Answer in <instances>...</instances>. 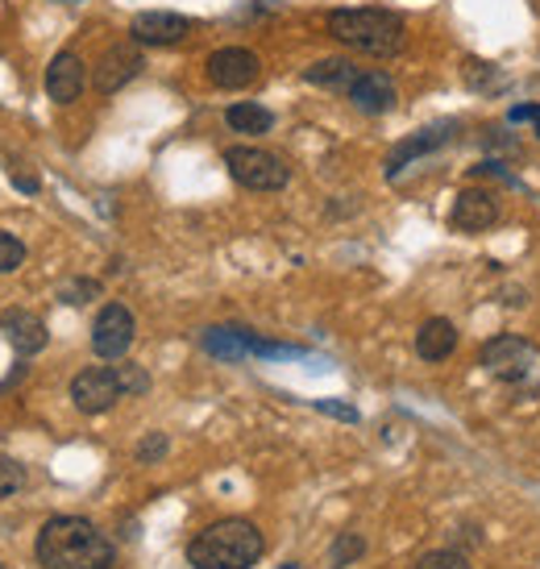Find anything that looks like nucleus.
Wrapping results in <instances>:
<instances>
[{
	"label": "nucleus",
	"instance_id": "nucleus-1",
	"mask_svg": "<svg viewBox=\"0 0 540 569\" xmlns=\"http://www.w3.org/2000/svg\"><path fill=\"white\" fill-rule=\"evenodd\" d=\"M33 557L42 569H112L117 545L83 516H50L38 528Z\"/></svg>",
	"mask_w": 540,
	"mask_h": 569
},
{
	"label": "nucleus",
	"instance_id": "nucleus-2",
	"mask_svg": "<svg viewBox=\"0 0 540 569\" xmlns=\"http://www.w3.org/2000/svg\"><path fill=\"white\" fill-rule=\"evenodd\" d=\"M262 553H267V537L258 532V523L241 516L208 523L204 532L188 540L191 569H254Z\"/></svg>",
	"mask_w": 540,
	"mask_h": 569
},
{
	"label": "nucleus",
	"instance_id": "nucleus-3",
	"mask_svg": "<svg viewBox=\"0 0 540 569\" xmlns=\"http://www.w3.org/2000/svg\"><path fill=\"white\" fill-rule=\"evenodd\" d=\"M324 30L346 50L374 59H396L408 47V26L391 9H333L324 17Z\"/></svg>",
	"mask_w": 540,
	"mask_h": 569
},
{
	"label": "nucleus",
	"instance_id": "nucleus-4",
	"mask_svg": "<svg viewBox=\"0 0 540 569\" xmlns=\"http://www.w3.org/2000/svg\"><path fill=\"white\" fill-rule=\"evenodd\" d=\"M224 167L246 191H283L291 183V167L279 154L262 150V146H229Z\"/></svg>",
	"mask_w": 540,
	"mask_h": 569
},
{
	"label": "nucleus",
	"instance_id": "nucleus-5",
	"mask_svg": "<svg viewBox=\"0 0 540 569\" xmlns=\"http://www.w3.org/2000/svg\"><path fill=\"white\" fill-rule=\"evenodd\" d=\"M478 362H482V370H487L491 379L520 382V379H528V370L537 362V346H532L528 337H520V332H499V337H491V341L482 346Z\"/></svg>",
	"mask_w": 540,
	"mask_h": 569
},
{
	"label": "nucleus",
	"instance_id": "nucleus-6",
	"mask_svg": "<svg viewBox=\"0 0 540 569\" xmlns=\"http://www.w3.org/2000/svg\"><path fill=\"white\" fill-rule=\"evenodd\" d=\"M126 399V387L117 379V366H88L71 379V403L83 416H104Z\"/></svg>",
	"mask_w": 540,
	"mask_h": 569
},
{
	"label": "nucleus",
	"instance_id": "nucleus-7",
	"mask_svg": "<svg viewBox=\"0 0 540 569\" xmlns=\"http://www.w3.org/2000/svg\"><path fill=\"white\" fill-rule=\"evenodd\" d=\"M133 337H138V320L129 312L126 303H104L92 320V349L96 358H104V362H121L133 346Z\"/></svg>",
	"mask_w": 540,
	"mask_h": 569
},
{
	"label": "nucleus",
	"instance_id": "nucleus-8",
	"mask_svg": "<svg viewBox=\"0 0 540 569\" xmlns=\"http://www.w3.org/2000/svg\"><path fill=\"white\" fill-rule=\"evenodd\" d=\"M204 71H208V83H212V88H221V92H241V88H250V83L262 76V59L246 47H221L208 54Z\"/></svg>",
	"mask_w": 540,
	"mask_h": 569
},
{
	"label": "nucleus",
	"instance_id": "nucleus-9",
	"mask_svg": "<svg viewBox=\"0 0 540 569\" xmlns=\"http://www.w3.org/2000/svg\"><path fill=\"white\" fill-rule=\"evenodd\" d=\"M499 221H503V204H499V196L487 188L458 191V200L449 208V229H458V233H487V229Z\"/></svg>",
	"mask_w": 540,
	"mask_h": 569
},
{
	"label": "nucleus",
	"instance_id": "nucleus-10",
	"mask_svg": "<svg viewBox=\"0 0 540 569\" xmlns=\"http://www.w3.org/2000/svg\"><path fill=\"white\" fill-rule=\"evenodd\" d=\"M191 30H196V21L183 13H171V9H146L129 21V38L138 47H179Z\"/></svg>",
	"mask_w": 540,
	"mask_h": 569
},
{
	"label": "nucleus",
	"instance_id": "nucleus-11",
	"mask_svg": "<svg viewBox=\"0 0 540 569\" xmlns=\"http://www.w3.org/2000/svg\"><path fill=\"white\" fill-rule=\"evenodd\" d=\"M146 67V54L138 42H121V47H112L100 54V63L92 67V83L100 96H112L121 92L126 83H133L138 76H142Z\"/></svg>",
	"mask_w": 540,
	"mask_h": 569
},
{
	"label": "nucleus",
	"instance_id": "nucleus-12",
	"mask_svg": "<svg viewBox=\"0 0 540 569\" xmlns=\"http://www.w3.org/2000/svg\"><path fill=\"white\" fill-rule=\"evenodd\" d=\"M458 121H437V126L420 129V133H412V138H403V142L387 154V167H382V174L387 179H399L403 174V167H412L416 159H424V154H432V150H441V146H449L453 138H458Z\"/></svg>",
	"mask_w": 540,
	"mask_h": 569
},
{
	"label": "nucleus",
	"instance_id": "nucleus-13",
	"mask_svg": "<svg viewBox=\"0 0 540 569\" xmlns=\"http://www.w3.org/2000/svg\"><path fill=\"white\" fill-rule=\"evenodd\" d=\"M350 104L366 117H382V112L396 109V80L387 76V71H358V80L350 83Z\"/></svg>",
	"mask_w": 540,
	"mask_h": 569
},
{
	"label": "nucleus",
	"instance_id": "nucleus-14",
	"mask_svg": "<svg viewBox=\"0 0 540 569\" xmlns=\"http://www.w3.org/2000/svg\"><path fill=\"white\" fill-rule=\"evenodd\" d=\"M83 83H88V71H83V59L76 50H59L47 67V96L54 104H76L83 96Z\"/></svg>",
	"mask_w": 540,
	"mask_h": 569
},
{
	"label": "nucleus",
	"instance_id": "nucleus-15",
	"mask_svg": "<svg viewBox=\"0 0 540 569\" xmlns=\"http://www.w3.org/2000/svg\"><path fill=\"white\" fill-rule=\"evenodd\" d=\"M0 332L9 337V346H13L21 358L42 353L47 341H50L47 320L38 317V312H26V308H9V312H0Z\"/></svg>",
	"mask_w": 540,
	"mask_h": 569
},
{
	"label": "nucleus",
	"instance_id": "nucleus-16",
	"mask_svg": "<svg viewBox=\"0 0 540 569\" xmlns=\"http://www.w3.org/2000/svg\"><path fill=\"white\" fill-rule=\"evenodd\" d=\"M200 346H204V353L221 358V362H241V358L254 353L258 332L238 329V325H212V329L200 332Z\"/></svg>",
	"mask_w": 540,
	"mask_h": 569
},
{
	"label": "nucleus",
	"instance_id": "nucleus-17",
	"mask_svg": "<svg viewBox=\"0 0 540 569\" xmlns=\"http://www.w3.org/2000/svg\"><path fill=\"white\" fill-rule=\"evenodd\" d=\"M453 349H458V325L453 320L432 317L416 329V353H420V362H446Z\"/></svg>",
	"mask_w": 540,
	"mask_h": 569
},
{
	"label": "nucleus",
	"instance_id": "nucleus-18",
	"mask_svg": "<svg viewBox=\"0 0 540 569\" xmlns=\"http://www.w3.org/2000/svg\"><path fill=\"white\" fill-rule=\"evenodd\" d=\"M358 80V67L350 59H317L312 67H303V83L312 88H329V92H350V83Z\"/></svg>",
	"mask_w": 540,
	"mask_h": 569
},
{
	"label": "nucleus",
	"instance_id": "nucleus-19",
	"mask_svg": "<svg viewBox=\"0 0 540 569\" xmlns=\"http://www.w3.org/2000/svg\"><path fill=\"white\" fill-rule=\"evenodd\" d=\"M224 121H229V129L233 133H270V126H274V112L262 109V104H254V100H246V104H229L224 109Z\"/></svg>",
	"mask_w": 540,
	"mask_h": 569
},
{
	"label": "nucleus",
	"instance_id": "nucleus-20",
	"mask_svg": "<svg viewBox=\"0 0 540 569\" xmlns=\"http://www.w3.org/2000/svg\"><path fill=\"white\" fill-rule=\"evenodd\" d=\"M366 557V537L362 532H337L333 549H329V566L333 569H350L353 561Z\"/></svg>",
	"mask_w": 540,
	"mask_h": 569
},
{
	"label": "nucleus",
	"instance_id": "nucleus-21",
	"mask_svg": "<svg viewBox=\"0 0 540 569\" xmlns=\"http://www.w3.org/2000/svg\"><path fill=\"white\" fill-rule=\"evenodd\" d=\"M21 262H26V241L9 233V229H0V274L21 270Z\"/></svg>",
	"mask_w": 540,
	"mask_h": 569
},
{
	"label": "nucleus",
	"instance_id": "nucleus-22",
	"mask_svg": "<svg viewBox=\"0 0 540 569\" xmlns=\"http://www.w3.org/2000/svg\"><path fill=\"white\" fill-rule=\"evenodd\" d=\"M412 569H474V566H470V557L461 553V549H432Z\"/></svg>",
	"mask_w": 540,
	"mask_h": 569
},
{
	"label": "nucleus",
	"instance_id": "nucleus-23",
	"mask_svg": "<svg viewBox=\"0 0 540 569\" xmlns=\"http://www.w3.org/2000/svg\"><path fill=\"white\" fill-rule=\"evenodd\" d=\"M26 466L13 458H0V499H13V495H21L26 490Z\"/></svg>",
	"mask_w": 540,
	"mask_h": 569
},
{
	"label": "nucleus",
	"instance_id": "nucleus-24",
	"mask_svg": "<svg viewBox=\"0 0 540 569\" xmlns=\"http://www.w3.org/2000/svg\"><path fill=\"white\" fill-rule=\"evenodd\" d=\"M117 379L126 387V396H146V391H150V375H146V366H138V362L117 366Z\"/></svg>",
	"mask_w": 540,
	"mask_h": 569
},
{
	"label": "nucleus",
	"instance_id": "nucleus-25",
	"mask_svg": "<svg viewBox=\"0 0 540 569\" xmlns=\"http://www.w3.org/2000/svg\"><path fill=\"white\" fill-rule=\"evenodd\" d=\"M167 449H171L167 432H146L142 441H138V449H133V458L142 461V466H150V461H162V458H167Z\"/></svg>",
	"mask_w": 540,
	"mask_h": 569
},
{
	"label": "nucleus",
	"instance_id": "nucleus-26",
	"mask_svg": "<svg viewBox=\"0 0 540 569\" xmlns=\"http://www.w3.org/2000/svg\"><path fill=\"white\" fill-rule=\"evenodd\" d=\"M100 296V283L96 279H71V283H63V291H59V300L71 303V308H80V303L96 300Z\"/></svg>",
	"mask_w": 540,
	"mask_h": 569
},
{
	"label": "nucleus",
	"instance_id": "nucleus-27",
	"mask_svg": "<svg viewBox=\"0 0 540 569\" xmlns=\"http://www.w3.org/2000/svg\"><path fill=\"white\" fill-rule=\"evenodd\" d=\"M312 408L324 411V416H333V420H346V425H358V420H362L358 408H353V403H341V399H317Z\"/></svg>",
	"mask_w": 540,
	"mask_h": 569
},
{
	"label": "nucleus",
	"instance_id": "nucleus-28",
	"mask_svg": "<svg viewBox=\"0 0 540 569\" xmlns=\"http://www.w3.org/2000/svg\"><path fill=\"white\" fill-rule=\"evenodd\" d=\"M508 121L511 126H528L540 138V104H511Z\"/></svg>",
	"mask_w": 540,
	"mask_h": 569
},
{
	"label": "nucleus",
	"instance_id": "nucleus-29",
	"mask_svg": "<svg viewBox=\"0 0 540 569\" xmlns=\"http://www.w3.org/2000/svg\"><path fill=\"white\" fill-rule=\"evenodd\" d=\"M470 171H474V174H494V179H503V183H508V188H520V179H516V174H508V171H503V162H494V159L478 162V167H470Z\"/></svg>",
	"mask_w": 540,
	"mask_h": 569
},
{
	"label": "nucleus",
	"instance_id": "nucleus-30",
	"mask_svg": "<svg viewBox=\"0 0 540 569\" xmlns=\"http://www.w3.org/2000/svg\"><path fill=\"white\" fill-rule=\"evenodd\" d=\"M9 174H13V183L21 191H38V179H33V174H26L21 167H9Z\"/></svg>",
	"mask_w": 540,
	"mask_h": 569
},
{
	"label": "nucleus",
	"instance_id": "nucleus-31",
	"mask_svg": "<svg viewBox=\"0 0 540 569\" xmlns=\"http://www.w3.org/2000/svg\"><path fill=\"white\" fill-rule=\"evenodd\" d=\"M279 569H303L300 561H287V566H279Z\"/></svg>",
	"mask_w": 540,
	"mask_h": 569
},
{
	"label": "nucleus",
	"instance_id": "nucleus-32",
	"mask_svg": "<svg viewBox=\"0 0 540 569\" xmlns=\"http://www.w3.org/2000/svg\"><path fill=\"white\" fill-rule=\"evenodd\" d=\"M54 4H80V0H54Z\"/></svg>",
	"mask_w": 540,
	"mask_h": 569
},
{
	"label": "nucleus",
	"instance_id": "nucleus-33",
	"mask_svg": "<svg viewBox=\"0 0 540 569\" xmlns=\"http://www.w3.org/2000/svg\"><path fill=\"white\" fill-rule=\"evenodd\" d=\"M0 569H9V566H4V561H0Z\"/></svg>",
	"mask_w": 540,
	"mask_h": 569
}]
</instances>
